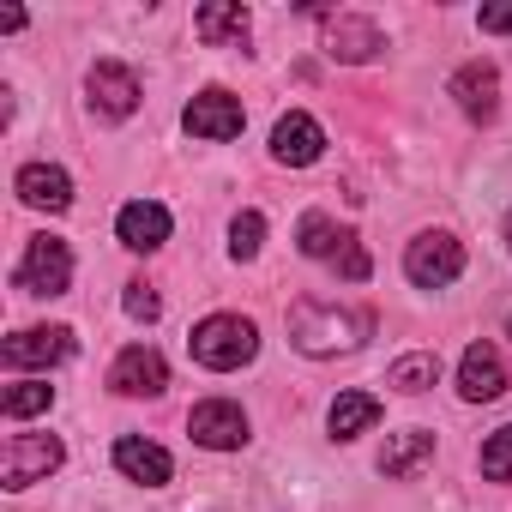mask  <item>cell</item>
<instances>
[{
  "label": "cell",
  "mask_w": 512,
  "mask_h": 512,
  "mask_svg": "<svg viewBox=\"0 0 512 512\" xmlns=\"http://www.w3.org/2000/svg\"><path fill=\"white\" fill-rule=\"evenodd\" d=\"M181 127L193 133V139H211V145H223V139H235L241 127H247V115H241V97H229V91H199L193 103H187V115H181Z\"/></svg>",
  "instance_id": "obj_6"
},
{
  "label": "cell",
  "mask_w": 512,
  "mask_h": 512,
  "mask_svg": "<svg viewBox=\"0 0 512 512\" xmlns=\"http://www.w3.org/2000/svg\"><path fill=\"white\" fill-rule=\"evenodd\" d=\"M7 368H49V362H67L73 356V332L67 326H31V332H13L0 344Z\"/></svg>",
  "instance_id": "obj_9"
},
{
  "label": "cell",
  "mask_w": 512,
  "mask_h": 512,
  "mask_svg": "<svg viewBox=\"0 0 512 512\" xmlns=\"http://www.w3.org/2000/svg\"><path fill=\"white\" fill-rule=\"evenodd\" d=\"M67 446L55 434H13L7 452H0V488H31V482H49V470H61Z\"/></svg>",
  "instance_id": "obj_3"
},
{
  "label": "cell",
  "mask_w": 512,
  "mask_h": 512,
  "mask_svg": "<svg viewBox=\"0 0 512 512\" xmlns=\"http://www.w3.org/2000/svg\"><path fill=\"white\" fill-rule=\"evenodd\" d=\"M121 302H127V314H133V320H157V314H163V302H157L145 284H127V296H121Z\"/></svg>",
  "instance_id": "obj_26"
},
{
  "label": "cell",
  "mask_w": 512,
  "mask_h": 512,
  "mask_svg": "<svg viewBox=\"0 0 512 512\" xmlns=\"http://www.w3.org/2000/svg\"><path fill=\"white\" fill-rule=\"evenodd\" d=\"M320 151H326V133H320V121H314V115L290 109V115L272 127V157H278V163H290V169H308Z\"/></svg>",
  "instance_id": "obj_12"
},
{
  "label": "cell",
  "mask_w": 512,
  "mask_h": 512,
  "mask_svg": "<svg viewBox=\"0 0 512 512\" xmlns=\"http://www.w3.org/2000/svg\"><path fill=\"white\" fill-rule=\"evenodd\" d=\"M296 247L308 253V260H338V253L356 247V235H350L344 223H332L326 211H308V217L296 223Z\"/></svg>",
  "instance_id": "obj_19"
},
{
  "label": "cell",
  "mask_w": 512,
  "mask_h": 512,
  "mask_svg": "<svg viewBox=\"0 0 512 512\" xmlns=\"http://www.w3.org/2000/svg\"><path fill=\"white\" fill-rule=\"evenodd\" d=\"M452 97H458V109L470 121H494V109H500V73L488 61H464L452 73Z\"/></svg>",
  "instance_id": "obj_13"
},
{
  "label": "cell",
  "mask_w": 512,
  "mask_h": 512,
  "mask_svg": "<svg viewBox=\"0 0 512 512\" xmlns=\"http://www.w3.org/2000/svg\"><path fill=\"white\" fill-rule=\"evenodd\" d=\"M506 241H512V217H506Z\"/></svg>",
  "instance_id": "obj_29"
},
{
  "label": "cell",
  "mask_w": 512,
  "mask_h": 512,
  "mask_svg": "<svg viewBox=\"0 0 512 512\" xmlns=\"http://www.w3.org/2000/svg\"><path fill=\"white\" fill-rule=\"evenodd\" d=\"M338 272H344V278H350V284H362V278H368V272H374V266H368V253H362V241H356V247H350V253H338Z\"/></svg>",
  "instance_id": "obj_27"
},
{
  "label": "cell",
  "mask_w": 512,
  "mask_h": 512,
  "mask_svg": "<svg viewBox=\"0 0 512 512\" xmlns=\"http://www.w3.org/2000/svg\"><path fill=\"white\" fill-rule=\"evenodd\" d=\"M434 380H440V356H434V350L398 356V362H392V374H386V386H398V392H410V398H416V392H428Z\"/></svg>",
  "instance_id": "obj_22"
},
{
  "label": "cell",
  "mask_w": 512,
  "mask_h": 512,
  "mask_svg": "<svg viewBox=\"0 0 512 512\" xmlns=\"http://www.w3.org/2000/svg\"><path fill=\"white\" fill-rule=\"evenodd\" d=\"M13 187H19V199L37 205V211H67V205H73V175L55 169V163H25Z\"/></svg>",
  "instance_id": "obj_17"
},
{
  "label": "cell",
  "mask_w": 512,
  "mask_h": 512,
  "mask_svg": "<svg viewBox=\"0 0 512 512\" xmlns=\"http://www.w3.org/2000/svg\"><path fill=\"white\" fill-rule=\"evenodd\" d=\"M187 434H193L199 446H211V452H235V446L247 440V416H241V404H229V398H205V404L187 410Z\"/></svg>",
  "instance_id": "obj_8"
},
{
  "label": "cell",
  "mask_w": 512,
  "mask_h": 512,
  "mask_svg": "<svg viewBox=\"0 0 512 512\" xmlns=\"http://www.w3.org/2000/svg\"><path fill=\"white\" fill-rule=\"evenodd\" d=\"M476 464H482L488 482H512V422L482 440V458H476Z\"/></svg>",
  "instance_id": "obj_24"
},
{
  "label": "cell",
  "mask_w": 512,
  "mask_h": 512,
  "mask_svg": "<svg viewBox=\"0 0 512 512\" xmlns=\"http://www.w3.org/2000/svg\"><path fill=\"white\" fill-rule=\"evenodd\" d=\"M482 31H512V7H482Z\"/></svg>",
  "instance_id": "obj_28"
},
{
  "label": "cell",
  "mask_w": 512,
  "mask_h": 512,
  "mask_svg": "<svg viewBox=\"0 0 512 512\" xmlns=\"http://www.w3.org/2000/svg\"><path fill=\"white\" fill-rule=\"evenodd\" d=\"M422 458H434V434H428V428H404V434H392V440H386L380 470H386V476H410Z\"/></svg>",
  "instance_id": "obj_21"
},
{
  "label": "cell",
  "mask_w": 512,
  "mask_h": 512,
  "mask_svg": "<svg viewBox=\"0 0 512 512\" xmlns=\"http://www.w3.org/2000/svg\"><path fill=\"white\" fill-rule=\"evenodd\" d=\"M332 434L338 440H356V434H368L374 422H380V398L374 392H338V404H332Z\"/></svg>",
  "instance_id": "obj_20"
},
{
  "label": "cell",
  "mask_w": 512,
  "mask_h": 512,
  "mask_svg": "<svg viewBox=\"0 0 512 512\" xmlns=\"http://www.w3.org/2000/svg\"><path fill=\"white\" fill-rule=\"evenodd\" d=\"M115 470H121V476H133V482H145V488H163V482L175 476V458H169L157 440L121 434V440H115Z\"/></svg>",
  "instance_id": "obj_15"
},
{
  "label": "cell",
  "mask_w": 512,
  "mask_h": 512,
  "mask_svg": "<svg viewBox=\"0 0 512 512\" xmlns=\"http://www.w3.org/2000/svg\"><path fill=\"white\" fill-rule=\"evenodd\" d=\"M386 49V37H380V25L374 19H356V13H338V19H326V55L332 61H374Z\"/></svg>",
  "instance_id": "obj_11"
},
{
  "label": "cell",
  "mask_w": 512,
  "mask_h": 512,
  "mask_svg": "<svg viewBox=\"0 0 512 512\" xmlns=\"http://www.w3.org/2000/svg\"><path fill=\"white\" fill-rule=\"evenodd\" d=\"M13 284H19L25 296H67V284H73V253H67V241L31 235V247H25Z\"/></svg>",
  "instance_id": "obj_4"
},
{
  "label": "cell",
  "mask_w": 512,
  "mask_h": 512,
  "mask_svg": "<svg viewBox=\"0 0 512 512\" xmlns=\"http://www.w3.org/2000/svg\"><path fill=\"white\" fill-rule=\"evenodd\" d=\"M109 386H115V392H127V398H157V392L169 386V362H163L157 350L133 344V350H121V356H115Z\"/></svg>",
  "instance_id": "obj_10"
},
{
  "label": "cell",
  "mask_w": 512,
  "mask_h": 512,
  "mask_svg": "<svg viewBox=\"0 0 512 512\" xmlns=\"http://www.w3.org/2000/svg\"><path fill=\"white\" fill-rule=\"evenodd\" d=\"M247 7H235V0H205V7L193 13V31L211 43V49H223V43H247Z\"/></svg>",
  "instance_id": "obj_18"
},
{
  "label": "cell",
  "mask_w": 512,
  "mask_h": 512,
  "mask_svg": "<svg viewBox=\"0 0 512 512\" xmlns=\"http://www.w3.org/2000/svg\"><path fill=\"white\" fill-rule=\"evenodd\" d=\"M187 350H193L199 368H211V374H235V368H247L253 356H260V332H253V320H241V314H211V320L193 326Z\"/></svg>",
  "instance_id": "obj_2"
},
{
  "label": "cell",
  "mask_w": 512,
  "mask_h": 512,
  "mask_svg": "<svg viewBox=\"0 0 512 512\" xmlns=\"http://www.w3.org/2000/svg\"><path fill=\"white\" fill-rule=\"evenodd\" d=\"M85 91H91V109H97L103 121H127V115L139 109V79H133V67H121V61H97V67L85 73Z\"/></svg>",
  "instance_id": "obj_7"
},
{
  "label": "cell",
  "mask_w": 512,
  "mask_h": 512,
  "mask_svg": "<svg viewBox=\"0 0 512 512\" xmlns=\"http://www.w3.org/2000/svg\"><path fill=\"white\" fill-rule=\"evenodd\" d=\"M49 404H55V386H49V380H19V386H7V398H0V410H7L13 422L37 416V410H49Z\"/></svg>",
  "instance_id": "obj_23"
},
{
  "label": "cell",
  "mask_w": 512,
  "mask_h": 512,
  "mask_svg": "<svg viewBox=\"0 0 512 512\" xmlns=\"http://www.w3.org/2000/svg\"><path fill=\"white\" fill-rule=\"evenodd\" d=\"M374 332L368 308H338V302H296L290 308V344L302 356H350Z\"/></svg>",
  "instance_id": "obj_1"
},
{
  "label": "cell",
  "mask_w": 512,
  "mask_h": 512,
  "mask_svg": "<svg viewBox=\"0 0 512 512\" xmlns=\"http://www.w3.org/2000/svg\"><path fill=\"white\" fill-rule=\"evenodd\" d=\"M115 235H121V247L151 253V247L169 241V211H163L157 199H133V205H121V217H115Z\"/></svg>",
  "instance_id": "obj_16"
},
{
  "label": "cell",
  "mask_w": 512,
  "mask_h": 512,
  "mask_svg": "<svg viewBox=\"0 0 512 512\" xmlns=\"http://www.w3.org/2000/svg\"><path fill=\"white\" fill-rule=\"evenodd\" d=\"M260 241H266V217H260V211H241V217L229 223V253H235V260H253V253H260Z\"/></svg>",
  "instance_id": "obj_25"
},
{
  "label": "cell",
  "mask_w": 512,
  "mask_h": 512,
  "mask_svg": "<svg viewBox=\"0 0 512 512\" xmlns=\"http://www.w3.org/2000/svg\"><path fill=\"white\" fill-rule=\"evenodd\" d=\"M458 392H464L470 404H488V398L506 392V362H500L494 344H470V350H464V362H458Z\"/></svg>",
  "instance_id": "obj_14"
},
{
  "label": "cell",
  "mask_w": 512,
  "mask_h": 512,
  "mask_svg": "<svg viewBox=\"0 0 512 512\" xmlns=\"http://www.w3.org/2000/svg\"><path fill=\"white\" fill-rule=\"evenodd\" d=\"M404 272H410L416 290H446V284L464 272V247H458L446 229H428V235H416V241L404 247Z\"/></svg>",
  "instance_id": "obj_5"
}]
</instances>
